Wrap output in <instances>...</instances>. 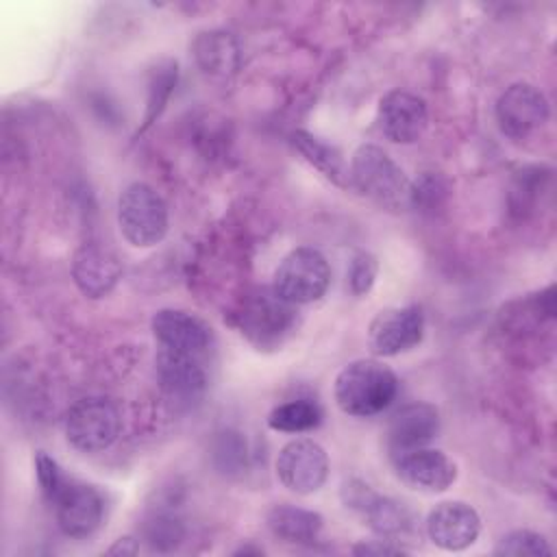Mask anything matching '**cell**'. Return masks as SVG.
<instances>
[{
	"label": "cell",
	"mask_w": 557,
	"mask_h": 557,
	"mask_svg": "<svg viewBox=\"0 0 557 557\" xmlns=\"http://www.w3.org/2000/svg\"><path fill=\"white\" fill-rule=\"evenodd\" d=\"M333 394L344 413L368 418L385 411L394 403L398 394V379L376 359H357L339 370Z\"/></svg>",
	"instance_id": "obj_1"
},
{
	"label": "cell",
	"mask_w": 557,
	"mask_h": 557,
	"mask_svg": "<svg viewBox=\"0 0 557 557\" xmlns=\"http://www.w3.org/2000/svg\"><path fill=\"white\" fill-rule=\"evenodd\" d=\"M350 185L376 205L403 211L411 207V181L400 165L379 146L363 144L350 159Z\"/></svg>",
	"instance_id": "obj_2"
},
{
	"label": "cell",
	"mask_w": 557,
	"mask_h": 557,
	"mask_svg": "<svg viewBox=\"0 0 557 557\" xmlns=\"http://www.w3.org/2000/svg\"><path fill=\"white\" fill-rule=\"evenodd\" d=\"M117 224L135 248H150L168 233V205L148 183H131L117 198Z\"/></svg>",
	"instance_id": "obj_3"
},
{
	"label": "cell",
	"mask_w": 557,
	"mask_h": 557,
	"mask_svg": "<svg viewBox=\"0 0 557 557\" xmlns=\"http://www.w3.org/2000/svg\"><path fill=\"white\" fill-rule=\"evenodd\" d=\"M120 431V407L104 396L81 398L65 416V437L81 453H100L109 448Z\"/></svg>",
	"instance_id": "obj_4"
},
{
	"label": "cell",
	"mask_w": 557,
	"mask_h": 557,
	"mask_svg": "<svg viewBox=\"0 0 557 557\" xmlns=\"http://www.w3.org/2000/svg\"><path fill=\"white\" fill-rule=\"evenodd\" d=\"M331 283V265L326 257L309 246L292 250L276 268L272 289L292 305H309L320 300Z\"/></svg>",
	"instance_id": "obj_5"
},
{
	"label": "cell",
	"mask_w": 557,
	"mask_h": 557,
	"mask_svg": "<svg viewBox=\"0 0 557 557\" xmlns=\"http://www.w3.org/2000/svg\"><path fill=\"white\" fill-rule=\"evenodd\" d=\"M296 305L283 300L274 289H257L250 294L239 313L242 333L259 348L278 346L296 326Z\"/></svg>",
	"instance_id": "obj_6"
},
{
	"label": "cell",
	"mask_w": 557,
	"mask_h": 557,
	"mask_svg": "<svg viewBox=\"0 0 557 557\" xmlns=\"http://www.w3.org/2000/svg\"><path fill=\"white\" fill-rule=\"evenodd\" d=\"M276 476L294 494L307 496L318 492L329 476L326 450L309 437L287 442L276 457Z\"/></svg>",
	"instance_id": "obj_7"
},
{
	"label": "cell",
	"mask_w": 557,
	"mask_h": 557,
	"mask_svg": "<svg viewBox=\"0 0 557 557\" xmlns=\"http://www.w3.org/2000/svg\"><path fill=\"white\" fill-rule=\"evenodd\" d=\"M342 498L346 503V507H352L357 511L363 513V518L368 520L370 529L383 537L396 544L398 537L407 535L413 527V518L409 513V509L389 498V496H381L376 494L368 483L363 481H348L342 487Z\"/></svg>",
	"instance_id": "obj_8"
},
{
	"label": "cell",
	"mask_w": 557,
	"mask_h": 557,
	"mask_svg": "<svg viewBox=\"0 0 557 557\" xmlns=\"http://www.w3.org/2000/svg\"><path fill=\"white\" fill-rule=\"evenodd\" d=\"M424 313L418 305L381 309L368 326V344L379 357H396L422 342Z\"/></svg>",
	"instance_id": "obj_9"
},
{
	"label": "cell",
	"mask_w": 557,
	"mask_h": 557,
	"mask_svg": "<svg viewBox=\"0 0 557 557\" xmlns=\"http://www.w3.org/2000/svg\"><path fill=\"white\" fill-rule=\"evenodd\" d=\"M548 120L546 96L529 83L509 85L496 100V122L503 135L524 139Z\"/></svg>",
	"instance_id": "obj_10"
},
{
	"label": "cell",
	"mask_w": 557,
	"mask_h": 557,
	"mask_svg": "<svg viewBox=\"0 0 557 557\" xmlns=\"http://www.w3.org/2000/svg\"><path fill=\"white\" fill-rule=\"evenodd\" d=\"M59 529L70 537L91 535L104 518L102 494L87 483L65 481L59 494L52 498Z\"/></svg>",
	"instance_id": "obj_11"
},
{
	"label": "cell",
	"mask_w": 557,
	"mask_h": 557,
	"mask_svg": "<svg viewBox=\"0 0 557 557\" xmlns=\"http://www.w3.org/2000/svg\"><path fill=\"white\" fill-rule=\"evenodd\" d=\"M479 533L481 518L476 509L461 500L440 503L426 516V535L444 550H463L476 542Z\"/></svg>",
	"instance_id": "obj_12"
},
{
	"label": "cell",
	"mask_w": 557,
	"mask_h": 557,
	"mask_svg": "<svg viewBox=\"0 0 557 557\" xmlns=\"http://www.w3.org/2000/svg\"><path fill=\"white\" fill-rule=\"evenodd\" d=\"M429 124V111L420 96L394 89L379 102V126L394 144L418 141Z\"/></svg>",
	"instance_id": "obj_13"
},
{
	"label": "cell",
	"mask_w": 557,
	"mask_h": 557,
	"mask_svg": "<svg viewBox=\"0 0 557 557\" xmlns=\"http://www.w3.org/2000/svg\"><path fill=\"white\" fill-rule=\"evenodd\" d=\"M152 335L161 348L202 357L211 346V329L205 320L181 309H159L152 315Z\"/></svg>",
	"instance_id": "obj_14"
},
{
	"label": "cell",
	"mask_w": 557,
	"mask_h": 557,
	"mask_svg": "<svg viewBox=\"0 0 557 557\" xmlns=\"http://www.w3.org/2000/svg\"><path fill=\"white\" fill-rule=\"evenodd\" d=\"M394 463H396V474L405 485H409L411 490L429 492V494L448 490L457 479L455 461L442 450H435L429 446L409 450L396 457Z\"/></svg>",
	"instance_id": "obj_15"
},
{
	"label": "cell",
	"mask_w": 557,
	"mask_h": 557,
	"mask_svg": "<svg viewBox=\"0 0 557 557\" xmlns=\"http://www.w3.org/2000/svg\"><path fill=\"white\" fill-rule=\"evenodd\" d=\"M440 431V413L429 403H411L398 409L387 426V450L392 459L426 446Z\"/></svg>",
	"instance_id": "obj_16"
},
{
	"label": "cell",
	"mask_w": 557,
	"mask_h": 557,
	"mask_svg": "<svg viewBox=\"0 0 557 557\" xmlns=\"http://www.w3.org/2000/svg\"><path fill=\"white\" fill-rule=\"evenodd\" d=\"M72 278L85 296L102 298L122 278V265L107 246L98 242H85L74 255Z\"/></svg>",
	"instance_id": "obj_17"
},
{
	"label": "cell",
	"mask_w": 557,
	"mask_h": 557,
	"mask_svg": "<svg viewBox=\"0 0 557 557\" xmlns=\"http://www.w3.org/2000/svg\"><path fill=\"white\" fill-rule=\"evenodd\" d=\"M157 379L161 389L174 400H194L207 387L200 357L168 348H159L157 352Z\"/></svg>",
	"instance_id": "obj_18"
},
{
	"label": "cell",
	"mask_w": 557,
	"mask_h": 557,
	"mask_svg": "<svg viewBox=\"0 0 557 557\" xmlns=\"http://www.w3.org/2000/svg\"><path fill=\"white\" fill-rule=\"evenodd\" d=\"M194 57L205 74L226 78L239 67V46L231 33L205 30L194 39Z\"/></svg>",
	"instance_id": "obj_19"
},
{
	"label": "cell",
	"mask_w": 557,
	"mask_h": 557,
	"mask_svg": "<svg viewBox=\"0 0 557 557\" xmlns=\"http://www.w3.org/2000/svg\"><path fill=\"white\" fill-rule=\"evenodd\" d=\"M268 529L283 542L311 544L322 531V516L294 505H274L265 516Z\"/></svg>",
	"instance_id": "obj_20"
},
{
	"label": "cell",
	"mask_w": 557,
	"mask_h": 557,
	"mask_svg": "<svg viewBox=\"0 0 557 557\" xmlns=\"http://www.w3.org/2000/svg\"><path fill=\"white\" fill-rule=\"evenodd\" d=\"M292 146L302 154V159L307 163H311L315 170H320L329 181H333L339 187L350 185L348 168L344 163L342 152L335 146L322 141L320 137H315L307 131H294Z\"/></svg>",
	"instance_id": "obj_21"
},
{
	"label": "cell",
	"mask_w": 557,
	"mask_h": 557,
	"mask_svg": "<svg viewBox=\"0 0 557 557\" xmlns=\"http://www.w3.org/2000/svg\"><path fill=\"white\" fill-rule=\"evenodd\" d=\"M322 422V409L309 398H296L274 407L268 416V424L283 433H305Z\"/></svg>",
	"instance_id": "obj_22"
},
{
	"label": "cell",
	"mask_w": 557,
	"mask_h": 557,
	"mask_svg": "<svg viewBox=\"0 0 557 557\" xmlns=\"http://www.w3.org/2000/svg\"><path fill=\"white\" fill-rule=\"evenodd\" d=\"M176 61H161L154 70L152 76L148 81V98H146V113H144V122L139 126V133H144L150 124L157 122V117L163 113L174 85H176Z\"/></svg>",
	"instance_id": "obj_23"
},
{
	"label": "cell",
	"mask_w": 557,
	"mask_h": 557,
	"mask_svg": "<svg viewBox=\"0 0 557 557\" xmlns=\"http://www.w3.org/2000/svg\"><path fill=\"white\" fill-rule=\"evenodd\" d=\"M494 553L505 557H544L550 555L553 548L544 535L529 529H516L498 540Z\"/></svg>",
	"instance_id": "obj_24"
},
{
	"label": "cell",
	"mask_w": 557,
	"mask_h": 557,
	"mask_svg": "<svg viewBox=\"0 0 557 557\" xmlns=\"http://www.w3.org/2000/svg\"><path fill=\"white\" fill-rule=\"evenodd\" d=\"M379 272V261L370 252H357L350 261L348 270V285L355 296H363L372 289Z\"/></svg>",
	"instance_id": "obj_25"
},
{
	"label": "cell",
	"mask_w": 557,
	"mask_h": 557,
	"mask_svg": "<svg viewBox=\"0 0 557 557\" xmlns=\"http://www.w3.org/2000/svg\"><path fill=\"white\" fill-rule=\"evenodd\" d=\"M35 472H37V481H39V487H41L44 496L52 503V498L59 494V490L63 487V483L67 479L63 476V472L57 466V461L52 457H48L46 453H37V457H35Z\"/></svg>",
	"instance_id": "obj_26"
},
{
	"label": "cell",
	"mask_w": 557,
	"mask_h": 557,
	"mask_svg": "<svg viewBox=\"0 0 557 557\" xmlns=\"http://www.w3.org/2000/svg\"><path fill=\"white\" fill-rule=\"evenodd\" d=\"M148 544L157 550H170L174 548L183 537V527L178 520L172 518H154L148 524Z\"/></svg>",
	"instance_id": "obj_27"
},
{
	"label": "cell",
	"mask_w": 557,
	"mask_h": 557,
	"mask_svg": "<svg viewBox=\"0 0 557 557\" xmlns=\"http://www.w3.org/2000/svg\"><path fill=\"white\" fill-rule=\"evenodd\" d=\"M355 555H405L407 550L400 544H394L389 540H372V542H361L352 546Z\"/></svg>",
	"instance_id": "obj_28"
},
{
	"label": "cell",
	"mask_w": 557,
	"mask_h": 557,
	"mask_svg": "<svg viewBox=\"0 0 557 557\" xmlns=\"http://www.w3.org/2000/svg\"><path fill=\"white\" fill-rule=\"evenodd\" d=\"M137 550H139V546L133 537H120V540H115L113 546L107 548L109 555H135Z\"/></svg>",
	"instance_id": "obj_29"
}]
</instances>
